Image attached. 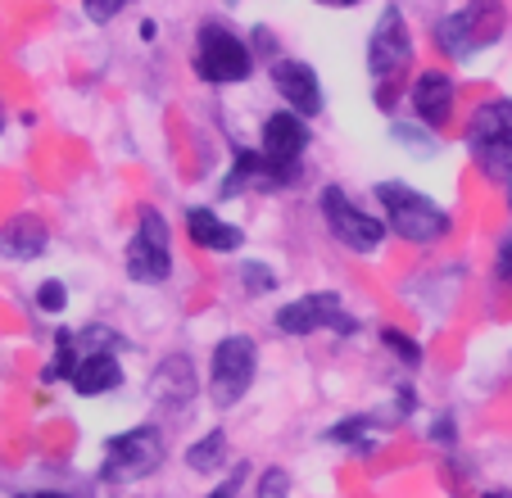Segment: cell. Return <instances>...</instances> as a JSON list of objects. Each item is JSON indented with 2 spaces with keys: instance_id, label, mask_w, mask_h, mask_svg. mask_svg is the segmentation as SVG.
I'll return each mask as SVG.
<instances>
[{
  "instance_id": "1",
  "label": "cell",
  "mask_w": 512,
  "mask_h": 498,
  "mask_svg": "<svg viewBox=\"0 0 512 498\" xmlns=\"http://www.w3.org/2000/svg\"><path fill=\"white\" fill-rule=\"evenodd\" d=\"M191 68H195L200 82H209V87H241V82H250L254 77L259 55H254L250 37H241L232 23L204 19L200 28H195Z\"/></svg>"
},
{
  "instance_id": "2",
  "label": "cell",
  "mask_w": 512,
  "mask_h": 498,
  "mask_svg": "<svg viewBox=\"0 0 512 498\" xmlns=\"http://www.w3.org/2000/svg\"><path fill=\"white\" fill-rule=\"evenodd\" d=\"M413 68V32H408V19L399 5H386L381 19L372 23L368 37V73L377 82V109L390 114L404 91V77Z\"/></svg>"
},
{
  "instance_id": "3",
  "label": "cell",
  "mask_w": 512,
  "mask_h": 498,
  "mask_svg": "<svg viewBox=\"0 0 512 498\" xmlns=\"http://www.w3.org/2000/svg\"><path fill=\"white\" fill-rule=\"evenodd\" d=\"M313 145L309 118L295 109H277L259 127V154H263V191H290L304 177V154Z\"/></svg>"
},
{
  "instance_id": "4",
  "label": "cell",
  "mask_w": 512,
  "mask_h": 498,
  "mask_svg": "<svg viewBox=\"0 0 512 498\" xmlns=\"http://www.w3.org/2000/svg\"><path fill=\"white\" fill-rule=\"evenodd\" d=\"M372 195H377V204H381L386 231H395V236L408 240V245H435V240H445L449 227H454L449 213L440 209L431 195H422L408 182H377Z\"/></svg>"
},
{
  "instance_id": "5",
  "label": "cell",
  "mask_w": 512,
  "mask_h": 498,
  "mask_svg": "<svg viewBox=\"0 0 512 498\" xmlns=\"http://www.w3.org/2000/svg\"><path fill=\"white\" fill-rule=\"evenodd\" d=\"M123 272L136 286H164L173 277V227L155 204L136 209V227L123 249Z\"/></svg>"
},
{
  "instance_id": "6",
  "label": "cell",
  "mask_w": 512,
  "mask_h": 498,
  "mask_svg": "<svg viewBox=\"0 0 512 498\" xmlns=\"http://www.w3.org/2000/svg\"><path fill=\"white\" fill-rule=\"evenodd\" d=\"M503 32H508V10H503L499 0H467L463 10L445 14V19L435 23V46L463 64L476 50H490Z\"/></svg>"
},
{
  "instance_id": "7",
  "label": "cell",
  "mask_w": 512,
  "mask_h": 498,
  "mask_svg": "<svg viewBox=\"0 0 512 498\" xmlns=\"http://www.w3.org/2000/svg\"><path fill=\"white\" fill-rule=\"evenodd\" d=\"M254 376H259V340L232 331L209 349V399L218 408H236L250 394Z\"/></svg>"
},
{
  "instance_id": "8",
  "label": "cell",
  "mask_w": 512,
  "mask_h": 498,
  "mask_svg": "<svg viewBox=\"0 0 512 498\" xmlns=\"http://www.w3.org/2000/svg\"><path fill=\"white\" fill-rule=\"evenodd\" d=\"M164 435H159V426H127V431L109 435L105 444H100V458H105V467H100V476L114 480V485H132V480H145L155 476L159 467H164Z\"/></svg>"
},
{
  "instance_id": "9",
  "label": "cell",
  "mask_w": 512,
  "mask_h": 498,
  "mask_svg": "<svg viewBox=\"0 0 512 498\" xmlns=\"http://www.w3.org/2000/svg\"><path fill=\"white\" fill-rule=\"evenodd\" d=\"M318 213L327 222V231L354 254H377L381 240H386V222L381 213H368L345 186H322L318 195Z\"/></svg>"
},
{
  "instance_id": "10",
  "label": "cell",
  "mask_w": 512,
  "mask_h": 498,
  "mask_svg": "<svg viewBox=\"0 0 512 498\" xmlns=\"http://www.w3.org/2000/svg\"><path fill=\"white\" fill-rule=\"evenodd\" d=\"M467 150L494 182L512 177V100H485L467 123Z\"/></svg>"
},
{
  "instance_id": "11",
  "label": "cell",
  "mask_w": 512,
  "mask_h": 498,
  "mask_svg": "<svg viewBox=\"0 0 512 498\" xmlns=\"http://www.w3.org/2000/svg\"><path fill=\"white\" fill-rule=\"evenodd\" d=\"M272 326H277L281 336H318V331L354 336L358 331V322L345 313L336 290H313V295H300V299H290V304H281Z\"/></svg>"
},
{
  "instance_id": "12",
  "label": "cell",
  "mask_w": 512,
  "mask_h": 498,
  "mask_svg": "<svg viewBox=\"0 0 512 498\" xmlns=\"http://www.w3.org/2000/svg\"><path fill=\"white\" fill-rule=\"evenodd\" d=\"M268 77H272V91L281 96V105L295 109L300 118H318L327 109V91H322V77L309 59H272L268 64Z\"/></svg>"
},
{
  "instance_id": "13",
  "label": "cell",
  "mask_w": 512,
  "mask_h": 498,
  "mask_svg": "<svg viewBox=\"0 0 512 498\" xmlns=\"http://www.w3.org/2000/svg\"><path fill=\"white\" fill-rule=\"evenodd\" d=\"M454 105H458V87L445 68H426V73L413 77V87H408V109H413V118L426 127V132L449 127Z\"/></svg>"
},
{
  "instance_id": "14",
  "label": "cell",
  "mask_w": 512,
  "mask_h": 498,
  "mask_svg": "<svg viewBox=\"0 0 512 498\" xmlns=\"http://www.w3.org/2000/svg\"><path fill=\"white\" fill-rule=\"evenodd\" d=\"M150 399L159 403V408L168 412H186L195 403V394H200V376H195V363L186 354H168L164 363L155 367V376H150Z\"/></svg>"
},
{
  "instance_id": "15",
  "label": "cell",
  "mask_w": 512,
  "mask_h": 498,
  "mask_svg": "<svg viewBox=\"0 0 512 498\" xmlns=\"http://www.w3.org/2000/svg\"><path fill=\"white\" fill-rule=\"evenodd\" d=\"M186 236H191V245L204 249V254H236V249H245V227L227 222L223 213L209 209V204H191V209H186Z\"/></svg>"
},
{
  "instance_id": "16",
  "label": "cell",
  "mask_w": 512,
  "mask_h": 498,
  "mask_svg": "<svg viewBox=\"0 0 512 498\" xmlns=\"http://www.w3.org/2000/svg\"><path fill=\"white\" fill-rule=\"evenodd\" d=\"M123 381H127V372L114 349H87L68 385H73V394H82V399H105V394L123 390Z\"/></svg>"
},
{
  "instance_id": "17",
  "label": "cell",
  "mask_w": 512,
  "mask_h": 498,
  "mask_svg": "<svg viewBox=\"0 0 512 498\" xmlns=\"http://www.w3.org/2000/svg\"><path fill=\"white\" fill-rule=\"evenodd\" d=\"M50 249V227L41 213H14L5 227H0V254L10 263H32Z\"/></svg>"
},
{
  "instance_id": "18",
  "label": "cell",
  "mask_w": 512,
  "mask_h": 498,
  "mask_svg": "<svg viewBox=\"0 0 512 498\" xmlns=\"http://www.w3.org/2000/svg\"><path fill=\"white\" fill-rule=\"evenodd\" d=\"M245 191H263V154H259V145H254V150L236 145L232 168H227V177L218 182V195H223V200H236V195H245Z\"/></svg>"
},
{
  "instance_id": "19",
  "label": "cell",
  "mask_w": 512,
  "mask_h": 498,
  "mask_svg": "<svg viewBox=\"0 0 512 498\" xmlns=\"http://www.w3.org/2000/svg\"><path fill=\"white\" fill-rule=\"evenodd\" d=\"M82 363V345L73 331H59L55 336V349H50L46 367H41V385H68L73 381V372H78Z\"/></svg>"
},
{
  "instance_id": "20",
  "label": "cell",
  "mask_w": 512,
  "mask_h": 498,
  "mask_svg": "<svg viewBox=\"0 0 512 498\" xmlns=\"http://www.w3.org/2000/svg\"><path fill=\"white\" fill-rule=\"evenodd\" d=\"M186 467H191L195 476H213V471H223L227 467V431L200 435V440L186 449Z\"/></svg>"
},
{
  "instance_id": "21",
  "label": "cell",
  "mask_w": 512,
  "mask_h": 498,
  "mask_svg": "<svg viewBox=\"0 0 512 498\" xmlns=\"http://www.w3.org/2000/svg\"><path fill=\"white\" fill-rule=\"evenodd\" d=\"M368 431H377V422H372V417H345V422H336V426L327 431V440H331V444H354L358 453H368L372 444H377Z\"/></svg>"
},
{
  "instance_id": "22",
  "label": "cell",
  "mask_w": 512,
  "mask_h": 498,
  "mask_svg": "<svg viewBox=\"0 0 512 498\" xmlns=\"http://www.w3.org/2000/svg\"><path fill=\"white\" fill-rule=\"evenodd\" d=\"M236 281H241V290L250 299L272 295V290H277V272H272L268 263H259V259H245L241 268H236Z\"/></svg>"
},
{
  "instance_id": "23",
  "label": "cell",
  "mask_w": 512,
  "mask_h": 498,
  "mask_svg": "<svg viewBox=\"0 0 512 498\" xmlns=\"http://www.w3.org/2000/svg\"><path fill=\"white\" fill-rule=\"evenodd\" d=\"M381 345H386L404 367H417V363H422V345H417L413 336H404V331H395V326H386V331H381Z\"/></svg>"
},
{
  "instance_id": "24",
  "label": "cell",
  "mask_w": 512,
  "mask_h": 498,
  "mask_svg": "<svg viewBox=\"0 0 512 498\" xmlns=\"http://www.w3.org/2000/svg\"><path fill=\"white\" fill-rule=\"evenodd\" d=\"M37 308H41V313H50V317L64 313V308H68V286H64V281H55V277L41 281V286H37Z\"/></svg>"
},
{
  "instance_id": "25",
  "label": "cell",
  "mask_w": 512,
  "mask_h": 498,
  "mask_svg": "<svg viewBox=\"0 0 512 498\" xmlns=\"http://www.w3.org/2000/svg\"><path fill=\"white\" fill-rule=\"evenodd\" d=\"M127 5H132V0H82V14H87V23H96V28H109Z\"/></svg>"
},
{
  "instance_id": "26",
  "label": "cell",
  "mask_w": 512,
  "mask_h": 498,
  "mask_svg": "<svg viewBox=\"0 0 512 498\" xmlns=\"http://www.w3.org/2000/svg\"><path fill=\"white\" fill-rule=\"evenodd\" d=\"M254 498H290V471L286 467H263Z\"/></svg>"
},
{
  "instance_id": "27",
  "label": "cell",
  "mask_w": 512,
  "mask_h": 498,
  "mask_svg": "<svg viewBox=\"0 0 512 498\" xmlns=\"http://www.w3.org/2000/svg\"><path fill=\"white\" fill-rule=\"evenodd\" d=\"M241 485H245V467H236L232 476H227V480H218V485H213L204 498H236V494H241Z\"/></svg>"
},
{
  "instance_id": "28",
  "label": "cell",
  "mask_w": 512,
  "mask_h": 498,
  "mask_svg": "<svg viewBox=\"0 0 512 498\" xmlns=\"http://www.w3.org/2000/svg\"><path fill=\"white\" fill-rule=\"evenodd\" d=\"M494 272H499V281H508V286H512V236H503V245H499V263H494Z\"/></svg>"
},
{
  "instance_id": "29",
  "label": "cell",
  "mask_w": 512,
  "mask_h": 498,
  "mask_svg": "<svg viewBox=\"0 0 512 498\" xmlns=\"http://www.w3.org/2000/svg\"><path fill=\"white\" fill-rule=\"evenodd\" d=\"M431 440H435V444H445V449H449V444L458 440V435H454V417H440V422L431 426Z\"/></svg>"
},
{
  "instance_id": "30",
  "label": "cell",
  "mask_w": 512,
  "mask_h": 498,
  "mask_svg": "<svg viewBox=\"0 0 512 498\" xmlns=\"http://www.w3.org/2000/svg\"><path fill=\"white\" fill-rule=\"evenodd\" d=\"M141 41H145V46H155V41H159V23L155 19H141Z\"/></svg>"
},
{
  "instance_id": "31",
  "label": "cell",
  "mask_w": 512,
  "mask_h": 498,
  "mask_svg": "<svg viewBox=\"0 0 512 498\" xmlns=\"http://www.w3.org/2000/svg\"><path fill=\"white\" fill-rule=\"evenodd\" d=\"M19 498H73V494H64V489H28V494H19Z\"/></svg>"
},
{
  "instance_id": "32",
  "label": "cell",
  "mask_w": 512,
  "mask_h": 498,
  "mask_svg": "<svg viewBox=\"0 0 512 498\" xmlns=\"http://www.w3.org/2000/svg\"><path fill=\"white\" fill-rule=\"evenodd\" d=\"M322 5H331V10H354L358 0H322Z\"/></svg>"
},
{
  "instance_id": "33",
  "label": "cell",
  "mask_w": 512,
  "mask_h": 498,
  "mask_svg": "<svg viewBox=\"0 0 512 498\" xmlns=\"http://www.w3.org/2000/svg\"><path fill=\"white\" fill-rule=\"evenodd\" d=\"M508 209H512V177H508Z\"/></svg>"
},
{
  "instance_id": "34",
  "label": "cell",
  "mask_w": 512,
  "mask_h": 498,
  "mask_svg": "<svg viewBox=\"0 0 512 498\" xmlns=\"http://www.w3.org/2000/svg\"><path fill=\"white\" fill-rule=\"evenodd\" d=\"M481 498H512V494H481Z\"/></svg>"
},
{
  "instance_id": "35",
  "label": "cell",
  "mask_w": 512,
  "mask_h": 498,
  "mask_svg": "<svg viewBox=\"0 0 512 498\" xmlns=\"http://www.w3.org/2000/svg\"><path fill=\"white\" fill-rule=\"evenodd\" d=\"M0 127H5V123H0Z\"/></svg>"
}]
</instances>
